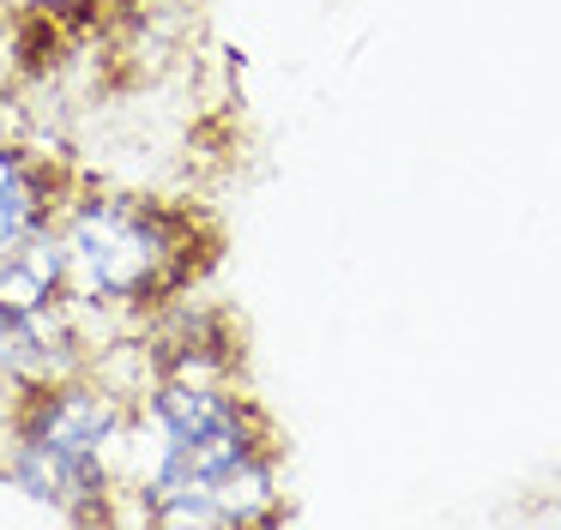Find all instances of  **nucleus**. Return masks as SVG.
Here are the masks:
<instances>
[{
	"label": "nucleus",
	"mask_w": 561,
	"mask_h": 530,
	"mask_svg": "<svg viewBox=\"0 0 561 530\" xmlns=\"http://www.w3.org/2000/svg\"><path fill=\"white\" fill-rule=\"evenodd\" d=\"M67 284L85 301H139L182 277V229L175 217L139 199H85L61 229Z\"/></svg>",
	"instance_id": "f03ea898"
},
{
	"label": "nucleus",
	"mask_w": 561,
	"mask_h": 530,
	"mask_svg": "<svg viewBox=\"0 0 561 530\" xmlns=\"http://www.w3.org/2000/svg\"><path fill=\"white\" fill-rule=\"evenodd\" d=\"M43 223V175L0 145V260Z\"/></svg>",
	"instance_id": "39448f33"
},
{
	"label": "nucleus",
	"mask_w": 561,
	"mask_h": 530,
	"mask_svg": "<svg viewBox=\"0 0 561 530\" xmlns=\"http://www.w3.org/2000/svg\"><path fill=\"white\" fill-rule=\"evenodd\" d=\"M61 284H67V253L61 235H49L43 223L0 260V308L7 313H43Z\"/></svg>",
	"instance_id": "20e7f679"
},
{
	"label": "nucleus",
	"mask_w": 561,
	"mask_h": 530,
	"mask_svg": "<svg viewBox=\"0 0 561 530\" xmlns=\"http://www.w3.org/2000/svg\"><path fill=\"white\" fill-rule=\"evenodd\" d=\"M115 404L91 385H55L31 404L25 434H19L13 476L25 494L79 512L98 494V452L115 440Z\"/></svg>",
	"instance_id": "7ed1b4c3"
},
{
	"label": "nucleus",
	"mask_w": 561,
	"mask_h": 530,
	"mask_svg": "<svg viewBox=\"0 0 561 530\" xmlns=\"http://www.w3.org/2000/svg\"><path fill=\"white\" fill-rule=\"evenodd\" d=\"M158 476H151V500H199L224 506V518H242V506L230 500L242 482H260L254 446H248L242 410L211 385H163L158 392Z\"/></svg>",
	"instance_id": "f257e3e1"
}]
</instances>
